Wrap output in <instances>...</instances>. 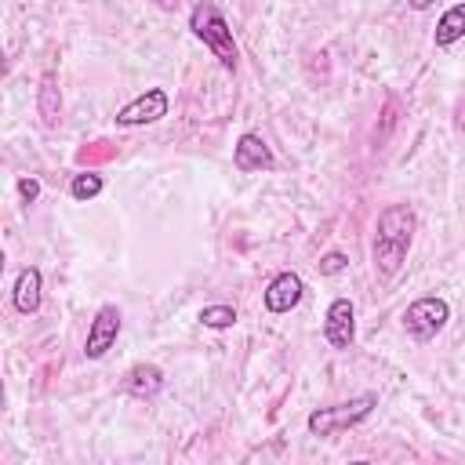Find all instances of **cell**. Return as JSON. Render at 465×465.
<instances>
[{"mask_svg":"<svg viewBox=\"0 0 465 465\" xmlns=\"http://www.w3.org/2000/svg\"><path fill=\"white\" fill-rule=\"evenodd\" d=\"M323 338L331 349H349L356 338V309L349 298H334L323 316Z\"/></svg>","mask_w":465,"mask_h":465,"instance_id":"8992f818","label":"cell"},{"mask_svg":"<svg viewBox=\"0 0 465 465\" xmlns=\"http://www.w3.org/2000/svg\"><path fill=\"white\" fill-rule=\"evenodd\" d=\"M36 109H40L44 127H58V120H62V91H58V76L54 73H44L40 91H36Z\"/></svg>","mask_w":465,"mask_h":465,"instance_id":"8fae6325","label":"cell"},{"mask_svg":"<svg viewBox=\"0 0 465 465\" xmlns=\"http://www.w3.org/2000/svg\"><path fill=\"white\" fill-rule=\"evenodd\" d=\"M116 334H120V309H116V305H102V309L94 312L91 327H87L84 356H87V360H102V356L113 349Z\"/></svg>","mask_w":465,"mask_h":465,"instance_id":"5b68a950","label":"cell"},{"mask_svg":"<svg viewBox=\"0 0 465 465\" xmlns=\"http://www.w3.org/2000/svg\"><path fill=\"white\" fill-rule=\"evenodd\" d=\"M414 225H418V218H414L411 203H389L378 214L371 254H374V269L381 276H396L400 265L407 262V251H411V240H414Z\"/></svg>","mask_w":465,"mask_h":465,"instance_id":"6da1fadb","label":"cell"},{"mask_svg":"<svg viewBox=\"0 0 465 465\" xmlns=\"http://www.w3.org/2000/svg\"><path fill=\"white\" fill-rule=\"evenodd\" d=\"M163 385V371L156 363H134L127 374H124V392L127 396H138V400H153Z\"/></svg>","mask_w":465,"mask_h":465,"instance_id":"30bf717a","label":"cell"},{"mask_svg":"<svg viewBox=\"0 0 465 465\" xmlns=\"http://www.w3.org/2000/svg\"><path fill=\"white\" fill-rule=\"evenodd\" d=\"M302 276L298 272H280L269 280L265 287V309L269 312H291L298 302H302Z\"/></svg>","mask_w":465,"mask_h":465,"instance_id":"9c48e42d","label":"cell"},{"mask_svg":"<svg viewBox=\"0 0 465 465\" xmlns=\"http://www.w3.org/2000/svg\"><path fill=\"white\" fill-rule=\"evenodd\" d=\"M18 193H22L25 203H33V200L40 196V182H36V178H18Z\"/></svg>","mask_w":465,"mask_h":465,"instance_id":"e0dca14e","label":"cell"},{"mask_svg":"<svg viewBox=\"0 0 465 465\" xmlns=\"http://www.w3.org/2000/svg\"><path fill=\"white\" fill-rule=\"evenodd\" d=\"M200 323L211 327V331H225L236 323V309L232 305H203L200 309Z\"/></svg>","mask_w":465,"mask_h":465,"instance_id":"9a60e30c","label":"cell"},{"mask_svg":"<svg viewBox=\"0 0 465 465\" xmlns=\"http://www.w3.org/2000/svg\"><path fill=\"white\" fill-rule=\"evenodd\" d=\"M98 193H102V174H94V171L73 174V182H69V196L73 200H94Z\"/></svg>","mask_w":465,"mask_h":465,"instance_id":"5bb4252c","label":"cell"},{"mask_svg":"<svg viewBox=\"0 0 465 465\" xmlns=\"http://www.w3.org/2000/svg\"><path fill=\"white\" fill-rule=\"evenodd\" d=\"M345 265H349V258L341 251H331L320 258V276H338V272H345Z\"/></svg>","mask_w":465,"mask_h":465,"instance_id":"2e32d148","label":"cell"},{"mask_svg":"<svg viewBox=\"0 0 465 465\" xmlns=\"http://www.w3.org/2000/svg\"><path fill=\"white\" fill-rule=\"evenodd\" d=\"M232 163H236V171H272L276 156H272V149H269V142L262 134L243 131L236 138V145H232Z\"/></svg>","mask_w":465,"mask_h":465,"instance_id":"ba28073f","label":"cell"},{"mask_svg":"<svg viewBox=\"0 0 465 465\" xmlns=\"http://www.w3.org/2000/svg\"><path fill=\"white\" fill-rule=\"evenodd\" d=\"M447 320H450V305H447L443 298H436V294H425V298L411 302L407 312H403V327H407V334L418 338V341L436 338Z\"/></svg>","mask_w":465,"mask_h":465,"instance_id":"277c9868","label":"cell"},{"mask_svg":"<svg viewBox=\"0 0 465 465\" xmlns=\"http://www.w3.org/2000/svg\"><path fill=\"white\" fill-rule=\"evenodd\" d=\"M160 116H167V94L160 87H149L145 94L131 98L120 113H116V124L120 127H138V124H156Z\"/></svg>","mask_w":465,"mask_h":465,"instance_id":"52a82bcc","label":"cell"},{"mask_svg":"<svg viewBox=\"0 0 465 465\" xmlns=\"http://www.w3.org/2000/svg\"><path fill=\"white\" fill-rule=\"evenodd\" d=\"M40 283H44V276H40L36 265H29V269L18 272V280H15V309L18 312L29 316V312L40 309Z\"/></svg>","mask_w":465,"mask_h":465,"instance_id":"7c38bea8","label":"cell"},{"mask_svg":"<svg viewBox=\"0 0 465 465\" xmlns=\"http://www.w3.org/2000/svg\"><path fill=\"white\" fill-rule=\"evenodd\" d=\"M374 407H378V396H374V392L352 396V400H345V403L316 407V411L309 414L305 429H309L312 436H334V432H341V429H352V425H360V421H363V418H367Z\"/></svg>","mask_w":465,"mask_h":465,"instance_id":"3957f363","label":"cell"},{"mask_svg":"<svg viewBox=\"0 0 465 465\" xmlns=\"http://www.w3.org/2000/svg\"><path fill=\"white\" fill-rule=\"evenodd\" d=\"M436 0H407V7H414V11H425V7H432Z\"/></svg>","mask_w":465,"mask_h":465,"instance_id":"ac0fdd59","label":"cell"},{"mask_svg":"<svg viewBox=\"0 0 465 465\" xmlns=\"http://www.w3.org/2000/svg\"><path fill=\"white\" fill-rule=\"evenodd\" d=\"M461 36H465V4H454V7H447V11L440 15L432 40H436V47H450V44H458Z\"/></svg>","mask_w":465,"mask_h":465,"instance_id":"4fadbf2b","label":"cell"},{"mask_svg":"<svg viewBox=\"0 0 465 465\" xmlns=\"http://www.w3.org/2000/svg\"><path fill=\"white\" fill-rule=\"evenodd\" d=\"M189 29H193L196 40H203V47L222 62L225 73H236L240 51H236V40H232L229 22L222 18V11L214 4H196L193 15H189Z\"/></svg>","mask_w":465,"mask_h":465,"instance_id":"7a4b0ae2","label":"cell"}]
</instances>
